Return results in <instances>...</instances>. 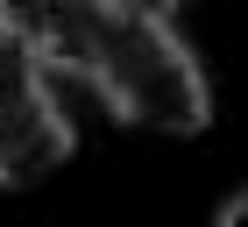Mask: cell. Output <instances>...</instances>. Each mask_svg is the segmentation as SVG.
I'll return each mask as SVG.
<instances>
[{"label": "cell", "instance_id": "1", "mask_svg": "<svg viewBox=\"0 0 248 227\" xmlns=\"http://www.w3.org/2000/svg\"><path fill=\"white\" fill-rule=\"evenodd\" d=\"M85 85H99V99L121 121H142V128H163V135H199L213 121L206 71L170 36V21H156V15L107 7L93 64H85Z\"/></svg>", "mask_w": 248, "mask_h": 227}, {"label": "cell", "instance_id": "4", "mask_svg": "<svg viewBox=\"0 0 248 227\" xmlns=\"http://www.w3.org/2000/svg\"><path fill=\"white\" fill-rule=\"evenodd\" d=\"M107 7H121V15H156V21H163L177 0H107Z\"/></svg>", "mask_w": 248, "mask_h": 227}, {"label": "cell", "instance_id": "5", "mask_svg": "<svg viewBox=\"0 0 248 227\" xmlns=\"http://www.w3.org/2000/svg\"><path fill=\"white\" fill-rule=\"evenodd\" d=\"M220 227H248V192H234L227 206H220Z\"/></svg>", "mask_w": 248, "mask_h": 227}, {"label": "cell", "instance_id": "2", "mask_svg": "<svg viewBox=\"0 0 248 227\" xmlns=\"http://www.w3.org/2000/svg\"><path fill=\"white\" fill-rule=\"evenodd\" d=\"M64 156H71V121L43 85V64L0 71V185H36Z\"/></svg>", "mask_w": 248, "mask_h": 227}, {"label": "cell", "instance_id": "3", "mask_svg": "<svg viewBox=\"0 0 248 227\" xmlns=\"http://www.w3.org/2000/svg\"><path fill=\"white\" fill-rule=\"evenodd\" d=\"M15 64H36V50H29V43H21L7 21H0V71H15Z\"/></svg>", "mask_w": 248, "mask_h": 227}]
</instances>
